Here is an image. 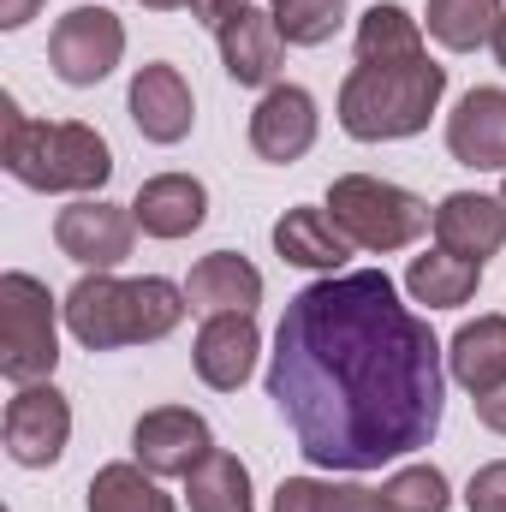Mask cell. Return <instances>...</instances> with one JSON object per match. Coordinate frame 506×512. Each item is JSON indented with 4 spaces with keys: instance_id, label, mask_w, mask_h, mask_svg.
<instances>
[{
    "instance_id": "cell-1",
    "label": "cell",
    "mask_w": 506,
    "mask_h": 512,
    "mask_svg": "<svg viewBox=\"0 0 506 512\" xmlns=\"http://www.w3.org/2000/svg\"><path fill=\"white\" fill-rule=\"evenodd\" d=\"M268 399L316 471H381L441 429V340L381 268L328 274L274 328Z\"/></svg>"
},
{
    "instance_id": "cell-2",
    "label": "cell",
    "mask_w": 506,
    "mask_h": 512,
    "mask_svg": "<svg viewBox=\"0 0 506 512\" xmlns=\"http://www.w3.org/2000/svg\"><path fill=\"white\" fill-rule=\"evenodd\" d=\"M66 328L78 346L90 352H120V346H149V340H167L191 298L185 286L161 280V274H143V280H114V274H84L72 292H66Z\"/></svg>"
},
{
    "instance_id": "cell-3",
    "label": "cell",
    "mask_w": 506,
    "mask_h": 512,
    "mask_svg": "<svg viewBox=\"0 0 506 512\" xmlns=\"http://www.w3.org/2000/svg\"><path fill=\"white\" fill-rule=\"evenodd\" d=\"M0 161L30 191H102L114 179L108 137L84 120H24L12 96H0Z\"/></svg>"
},
{
    "instance_id": "cell-4",
    "label": "cell",
    "mask_w": 506,
    "mask_h": 512,
    "mask_svg": "<svg viewBox=\"0 0 506 512\" xmlns=\"http://www.w3.org/2000/svg\"><path fill=\"white\" fill-rule=\"evenodd\" d=\"M441 96H447V66H435L429 54L393 66H352V78L340 84V126L358 143L417 137L441 108Z\"/></svg>"
},
{
    "instance_id": "cell-5",
    "label": "cell",
    "mask_w": 506,
    "mask_h": 512,
    "mask_svg": "<svg viewBox=\"0 0 506 512\" xmlns=\"http://www.w3.org/2000/svg\"><path fill=\"white\" fill-rule=\"evenodd\" d=\"M328 215L358 251H376V256L405 251L435 227V209L423 197H411L405 185H387L376 173H340L328 185Z\"/></svg>"
},
{
    "instance_id": "cell-6",
    "label": "cell",
    "mask_w": 506,
    "mask_h": 512,
    "mask_svg": "<svg viewBox=\"0 0 506 512\" xmlns=\"http://www.w3.org/2000/svg\"><path fill=\"white\" fill-rule=\"evenodd\" d=\"M54 364H60L54 292L24 268L0 274V376L12 387H36L54 376Z\"/></svg>"
},
{
    "instance_id": "cell-7",
    "label": "cell",
    "mask_w": 506,
    "mask_h": 512,
    "mask_svg": "<svg viewBox=\"0 0 506 512\" xmlns=\"http://www.w3.org/2000/svg\"><path fill=\"white\" fill-rule=\"evenodd\" d=\"M120 54H126V24H120L108 6H72V12L54 24V36H48V66H54V78L72 84V90L102 84V78L120 66Z\"/></svg>"
},
{
    "instance_id": "cell-8",
    "label": "cell",
    "mask_w": 506,
    "mask_h": 512,
    "mask_svg": "<svg viewBox=\"0 0 506 512\" xmlns=\"http://www.w3.org/2000/svg\"><path fill=\"white\" fill-rule=\"evenodd\" d=\"M0 435H6V459H12V465L48 471V465L66 453V441H72V405H66V393L54 382L18 387V393L6 399Z\"/></svg>"
},
{
    "instance_id": "cell-9",
    "label": "cell",
    "mask_w": 506,
    "mask_h": 512,
    "mask_svg": "<svg viewBox=\"0 0 506 512\" xmlns=\"http://www.w3.org/2000/svg\"><path fill=\"white\" fill-rule=\"evenodd\" d=\"M131 239H137V215L120 209V203H102V197H78L72 209L54 215V245H60V256H72L90 274L120 268L131 256Z\"/></svg>"
},
{
    "instance_id": "cell-10",
    "label": "cell",
    "mask_w": 506,
    "mask_h": 512,
    "mask_svg": "<svg viewBox=\"0 0 506 512\" xmlns=\"http://www.w3.org/2000/svg\"><path fill=\"white\" fill-rule=\"evenodd\" d=\"M131 453H137V465L149 477H191L215 453V435H209V423L191 405H155V411L137 417Z\"/></svg>"
},
{
    "instance_id": "cell-11",
    "label": "cell",
    "mask_w": 506,
    "mask_h": 512,
    "mask_svg": "<svg viewBox=\"0 0 506 512\" xmlns=\"http://www.w3.org/2000/svg\"><path fill=\"white\" fill-rule=\"evenodd\" d=\"M316 126H322V120H316V96L298 90V84H274L251 114V149L262 155V161L286 167V161L310 155Z\"/></svg>"
},
{
    "instance_id": "cell-12",
    "label": "cell",
    "mask_w": 506,
    "mask_h": 512,
    "mask_svg": "<svg viewBox=\"0 0 506 512\" xmlns=\"http://www.w3.org/2000/svg\"><path fill=\"white\" fill-rule=\"evenodd\" d=\"M447 149H453V161H465L477 173H506V90H495V84L465 90V102L447 120Z\"/></svg>"
},
{
    "instance_id": "cell-13",
    "label": "cell",
    "mask_w": 506,
    "mask_h": 512,
    "mask_svg": "<svg viewBox=\"0 0 506 512\" xmlns=\"http://www.w3.org/2000/svg\"><path fill=\"white\" fill-rule=\"evenodd\" d=\"M191 120H197V108H191V84H185L179 66L155 60V66H143L131 78V126L143 131L149 143L191 137Z\"/></svg>"
},
{
    "instance_id": "cell-14",
    "label": "cell",
    "mask_w": 506,
    "mask_h": 512,
    "mask_svg": "<svg viewBox=\"0 0 506 512\" xmlns=\"http://www.w3.org/2000/svg\"><path fill=\"white\" fill-rule=\"evenodd\" d=\"M131 215H137V227L149 239H191L209 221V191L191 173H155V179L137 185Z\"/></svg>"
},
{
    "instance_id": "cell-15",
    "label": "cell",
    "mask_w": 506,
    "mask_h": 512,
    "mask_svg": "<svg viewBox=\"0 0 506 512\" xmlns=\"http://www.w3.org/2000/svg\"><path fill=\"white\" fill-rule=\"evenodd\" d=\"M215 36H221V66H227L233 84H245V90H274L280 54H286V42H280V30H274V12L245 6V12L227 18Z\"/></svg>"
},
{
    "instance_id": "cell-16",
    "label": "cell",
    "mask_w": 506,
    "mask_h": 512,
    "mask_svg": "<svg viewBox=\"0 0 506 512\" xmlns=\"http://www.w3.org/2000/svg\"><path fill=\"white\" fill-rule=\"evenodd\" d=\"M256 352H262V334L251 316H209L191 346V364L215 393H239L256 370Z\"/></svg>"
},
{
    "instance_id": "cell-17",
    "label": "cell",
    "mask_w": 506,
    "mask_h": 512,
    "mask_svg": "<svg viewBox=\"0 0 506 512\" xmlns=\"http://www.w3.org/2000/svg\"><path fill=\"white\" fill-rule=\"evenodd\" d=\"M435 245L453 256H471V262L495 256L506 245V203L501 197H483V191L441 197V209H435Z\"/></svg>"
},
{
    "instance_id": "cell-18",
    "label": "cell",
    "mask_w": 506,
    "mask_h": 512,
    "mask_svg": "<svg viewBox=\"0 0 506 512\" xmlns=\"http://www.w3.org/2000/svg\"><path fill=\"white\" fill-rule=\"evenodd\" d=\"M185 298H191V310H197L203 322H209V316H251L256 304H262V274H256V262H245L239 251H215L191 268Z\"/></svg>"
},
{
    "instance_id": "cell-19",
    "label": "cell",
    "mask_w": 506,
    "mask_h": 512,
    "mask_svg": "<svg viewBox=\"0 0 506 512\" xmlns=\"http://www.w3.org/2000/svg\"><path fill=\"white\" fill-rule=\"evenodd\" d=\"M274 251H280V262H292V268L340 274L346 256H352V239L334 227L328 209H286V215L274 221Z\"/></svg>"
},
{
    "instance_id": "cell-20",
    "label": "cell",
    "mask_w": 506,
    "mask_h": 512,
    "mask_svg": "<svg viewBox=\"0 0 506 512\" xmlns=\"http://www.w3.org/2000/svg\"><path fill=\"white\" fill-rule=\"evenodd\" d=\"M447 370H453V382L465 387L471 399L495 393V387L506 382V316H477V322H465V328L453 334V346H447Z\"/></svg>"
},
{
    "instance_id": "cell-21",
    "label": "cell",
    "mask_w": 506,
    "mask_h": 512,
    "mask_svg": "<svg viewBox=\"0 0 506 512\" xmlns=\"http://www.w3.org/2000/svg\"><path fill=\"white\" fill-rule=\"evenodd\" d=\"M477 286H483V262L453 256L441 245L429 256H411V268H405V292L417 304H429V310H459V304H471Z\"/></svg>"
},
{
    "instance_id": "cell-22",
    "label": "cell",
    "mask_w": 506,
    "mask_h": 512,
    "mask_svg": "<svg viewBox=\"0 0 506 512\" xmlns=\"http://www.w3.org/2000/svg\"><path fill=\"white\" fill-rule=\"evenodd\" d=\"M423 54V30L405 6L376 0L358 18V66H393V60H417Z\"/></svg>"
},
{
    "instance_id": "cell-23",
    "label": "cell",
    "mask_w": 506,
    "mask_h": 512,
    "mask_svg": "<svg viewBox=\"0 0 506 512\" xmlns=\"http://www.w3.org/2000/svg\"><path fill=\"white\" fill-rule=\"evenodd\" d=\"M506 6L501 0H429V36L453 54H471L483 42H495Z\"/></svg>"
},
{
    "instance_id": "cell-24",
    "label": "cell",
    "mask_w": 506,
    "mask_h": 512,
    "mask_svg": "<svg viewBox=\"0 0 506 512\" xmlns=\"http://www.w3.org/2000/svg\"><path fill=\"white\" fill-rule=\"evenodd\" d=\"M185 501H191V512H251V471L239 465V453L215 447L185 477Z\"/></svg>"
},
{
    "instance_id": "cell-25",
    "label": "cell",
    "mask_w": 506,
    "mask_h": 512,
    "mask_svg": "<svg viewBox=\"0 0 506 512\" xmlns=\"http://www.w3.org/2000/svg\"><path fill=\"white\" fill-rule=\"evenodd\" d=\"M90 512H173V495H161V477L143 465H102L90 477Z\"/></svg>"
},
{
    "instance_id": "cell-26",
    "label": "cell",
    "mask_w": 506,
    "mask_h": 512,
    "mask_svg": "<svg viewBox=\"0 0 506 512\" xmlns=\"http://www.w3.org/2000/svg\"><path fill=\"white\" fill-rule=\"evenodd\" d=\"M274 512H381V501H376V489H364V483L286 477L274 489Z\"/></svg>"
},
{
    "instance_id": "cell-27",
    "label": "cell",
    "mask_w": 506,
    "mask_h": 512,
    "mask_svg": "<svg viewBox=\"0 0 506 512\" xmlns=\"http://www.w3.org/2000/svg\"><path fill=\"white\" fill-rule=\"evenodd\" d=\"M280 42L292 48H322L340 24H346V0H268Z\"/></svg>"
},
{
    "instance_id": "cell-28",
    "label": "cell",
    "mask_w": 506,
    "mask_h": 512,
    "mask_svg": "<svg viewBox=\"0 0 506 512\" xmlns=\"http://www.w3.org/2000/svg\"><path fill=\"white\" fill-rule=\"evenodd\" d=\"M376 501H381V512H447L453 507L447 477H441L435 465H405V471H393L376 489Z\"/></svg>"
},
{
    "instance_id": "cell-29",
    "label": "cell",
    "mask_w": 506,
    "mask_h": 512,
    "mask_svg": "<svg viewBox=\"0 0 506 512\" xmlns=\"http://www.w3.org/2000/svg\"><path fill=\"white\" fill-rule=\"evenodd\" d=\"M465 507H471V512H506V459L483 465V471L471 477V489H465Z\"/></svg>"
},
{
    "instance_id": "cell-30",
    "label": "cell",
    "mask_w": 506,
    "mask_h": 512,
    "mask_svg": "<svg viewBox=\"0 0 506 512\" xmlns=\"http://www.w3.org/2000/svg\"><path fill=\"white\" fill-rule=\"evenodd\" d=\"M245 6H251V0H191V12H197L209 30H221V24H227V18H239Z\"/></svg>"
},
{
    "instance_id": "cell-31",
    "label": "cell",
    "mask_w": 506,
    "mask_h": 512,
    "mask_svg": "<svg viewBox=\"0 0 506 512\" xmlns=\"http://www.w3.org/2000/svg\"><path fill=\"white\" fill-rule=\"evenodd\" d=\"M477 417H483L495 435H506V382L495 387V393H483V399H477Z\"/></svg>"
},
{
    "instance_id": "cell-32",
    "label": "cell",
    "mask_w": 506,
    "mask_h": 512,
    "mask_svg": "<svg viewBox=\"0 0 506 512\" xmlns=\"http://www.w3.org/2000/svg\"><path fill=\"white\" fill-rule=\"evenodd\" d=\"M42 12V0H0V30H24Z\"/></svg>"
},
{
    "instance_id": "cell-33",
    "label": "cell",
    "mask_w": 506,
    "mask_h": 512,
    "mask_svg": "<svg viewBox=\"0 0 506 512\" xmlns=\"http://www.w3.org/2000/svg\"><path fill=\"white\" fill-rule=\"evenodd\" d=\"M489 48H495V60L506 66V18H501V30H495V42H489Z\"/></svg>"
},
{
    "instance_id": "cell-34",
    "label": "cell",
    "mask_w": 506,
    "mask_h": 512,
    "mask_svg": "<svg viewBox=\"0 0 506 512\" xmlns=\"http://www.w3.org/2000/svg\"><path fill=\"white\" fill-rule=\"evenodd\" d=\"M149 12H173V6H191V0H143Z\"/></svg>"
},
{
    "instance_id": "cell-35",
    "label": "cell",
    "mask_w": 506,
    "mask_h": 512,
    "mask_svg": "<svg viewBox=\"0 0 506 512\" xmlns=\"http://www.w3.org/2000/svg\"><path fill=\"white\" fill-rule=\"evenodd\" d=\"M501 203H506V179H501Z\"/></svg>"
}]
</instances>
